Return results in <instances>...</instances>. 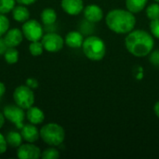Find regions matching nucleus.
I'll return each instance as SVG.
<instances>
[{"label": "nucleus", "instance_id": "nucleus-20", "mask_svg": "<svg viewBox=\"0 0 159 159\" xmlns=\"http://www.w3.org/2000/svg\"><path fill=\"white\" fill-rule=\"evenodd\" d=\"M3 56L5 61L8 64H15L19 61V51L16 48L8 47Z\"/></svg>", "mask_w": 159, "mask_h": 159}, {"label": "nucleus", "instance_id": "nucleus-27", "mask_svg": "<svg viewBox=\"0 0 159 159\" xmlns=\"http://www.w3.org/2000/svg\"><path fill=\"white\" fill-rule=\"evenodd\" d=\"M149 60L150 62L155 65V66H159V50H152L151 53L149 54Z\"/></svg>", "mask_w": 159, "mask_h": 159}, {"label": "nucleus", "instance_id": "nucleus-28", "mask_svg": "<svg viewBox=\"0 0 159 159\" xmlns=\"http://www.w3.org/2000/svg\"><path fill=\"white\" fill-rule=\"evenodd\" d=\"M7 143L6 141V137L0 132V155H3L7 152Z\"/></svg>", "mask_w": 159, "mask_h": 159}, {"label": "nucleus", "instance_id": "nucleus-26", "mask_svg": "<svg viewBox=\"0 0 159 159\" xmlns=\"http://www.w3.org/2000/svg\"><path fill=\"white\" fill-rule=\"evenodd\" d=\"M150 33L156 38L159 39V19L153 20L150 22Z\"/></svg>", "mask_w": 159, "mask_h": 159}, {"label": "nucleus", "instance_id": "nucleus-19", "mask_svg": "<svg viewBox=\"0 0 159 159\" xmlns=\"http://www.w3.org/2000/svg\"><path fill=\"white\" fill-rule=\"evenodd\" d=\"M126 7L132 13H139L144 9L148 0H125Z\"/></svg>", "mask_w": 159, "mask_h": 159}, {"label": "nucleus", "instance_id": "nucleus-25", "mask_svg": "<svg viewBox=\"0 0 159 159\" xmlns=\"http://www.w3.org/2000/svg\"><path fill=\"white\" fill-rule=\"evenodd\" d=\"M9 29V20L4 15L0 14V37L3 36Z\"/></svg>", "mask_w": 159, "mask_h": 159}, {"label": "nucleus", "instance_id": "nucleus-23", "mask_svg": "<svg viewBox=\"0 0 159 159\" xmlns=\"http://www.w3.org/2000/svg\"><path fill=\"white\" fill-rule=\"evenodd\" d=\"M61 157L60 151L56 149L54 146H50L41 153V158L42 159H58Z\"/></svg>", "mask_w": 159, "mask_h": 159}, {"label": "nucleus", "instance_id": "nucleus-34", "mask_svg": "<svg viewBox=\"0 0 159 159\" xmlns=\"http://www.w3.org/2000/svg\"><path fill=\"white\" fill-rule=\"evenodd\" d=\"M154 112H155L156 116L159 118V101L156 102V104L154 106Z\"/></svg>", "mask_w": 159, "mask_h": 159}, {"label": "nucleus", "instance_id": "nucleus-3", "mask_svg": "<svg viewBox=\"0 0 159 159\" xmlns=\"http://www.w3.org/2000/svg\"><path fill=\"white\" fill-rule=\"evenodd\" d=\"M82 49L85 56L93 61H102L106 54V45L104 41L96 35H90L85 38Z\"/></svg>", "mask_w": 159, "mask_h": 159}, {"label": "nucleus", "instance_id": "nucleus-14", "mask_svg": "<svg viewBox=\"0 0 159 159\" xmlns=\"http://www.w3.org/2000/svg\"><path fill=\"white\" fill-rule=\"evenodd\" d=\"M26 119L29 123L34 125H40L45 120V114L44 112L37 106H31L29 109L26 110Z\"/></svg>", "mask_w": 159, "mask_h": 159}, {"label": "nucleus", "instance_id": "nucleus-13", "mask_svg": "<svg viewBox=\"0 0 159 159\" xmlns=\"http://www.w3.org/2000/svg\"><path fill=\"white\" fill-rule=\"evenodd\" d=\"M23 34L22 31L19 28H12L8 29L7 32L4 34V40L7 47L16 48L20 46L23 40Z\"/></svg>", "mask_w": 159, "mask_h": 159}, {"label": "nucleus", "instance_id": "nucleus-8", "mask_svg": "<svg viewBox=\"0 0 159 159\" xmlns=\"http://www.w3.org/2000/svg\"><path fill=\"white\" fill-rule=\"evenodd\" d=\"M44 49L48 52H59L63 48L64 39L56 33H47L41 38Z\"/></svg>", "mask_w": 159, "mask_h": 159}, {"label": "nucleus", "instance_id": "nucleus-17", "mask_svg": "<svg viewBox=\"0 0 159 159\" xmlns=\"http://www.w3.org/2000/svg\"><path fill=\"white\" fill-rule=\"evenodd\" d=\"M40 19L44 25H52L57 20V12L52 7H46L41 11Z\"/></svg>", "mask_w": 159, "mask_h": 159}, {"label": "nucleus", "instance_id": "nucleus-32", "mask_svg": "<svg viewBox=\"0 0 159 159\" xmlns=\"http://www.w3.org/2000/svg\"><path fill=\"white\" fill-rule=\"evenodd\" d=\"M6 90H7V88H6V85L0 81V99L5 95L6 93Z\"/></svg>", "mask_w": 159, "mask_h": 159}, {"label": "nucleus", "instance_id": "nucleus-4", "mask_svg": "<svg viewBox=\"0 0 159 159\" xmlns=\"http://www.w3.org/2000/svg\"><path fill=\"white\" fill-rule=\"evenodd\" d=\"M40 139L48 146L58 147L65 140L64 129L57 123H48L40 129Z\"/></svg>", "mask_w": 159, "mask_h": 159}, {"label": "nucleus", "instance_id": "nucleus-16", "mask_svg": "<svg viewBox=\"0 0 159 159\" xmlns=\"http://www.w3.org/2000/svg\"><path fill=\"white\" fill-rule=\"evenodd\" d=\"M11 13H12L13 19L18 22H25L26 20L30 19V15H31L27 7L23 5L15 6Z\"/></svg>", "mask_w": 159, "mask_h": 159}, {"label": "nucleus", "instance_id": "nucleus-7", "mask_svg": "<svg viewBox=\"0 0 159 159\" xmlns=\"http://www.w3.org/2000/svg\"><path fill=\"white\" fill-rule=\"evenodd\" d=\"M23 36L30 42L40 41L44 35V30L42 24L34 19H29L23 22L21 26Z\"/></svg>", "mask_w": 159, "mask_h": 159}, {"label": "nucleus", "instance_id": "nucleus-9", "mask_svg": "<svg viewBox=\"0 0 159 159\" xmlns=\"http://www.w3.org/2000/svg\"><path fill=\"white\" fill-rule=\"evenodd\" d=\"M41 153L40 148L31 143H22L17 148V157L20 159L41 158Z\"/></svg>", "mask_w": 159, "mask_h": 159}, {"label": "nucleus", "instance_id": "nucleus-21", "mask_svg": "<svg viewBox=\"0 0 159 159\" xmlns=\"http://www.w3.org/2000/svg\"><path fill=\"white\" fill-rule=\"evenodd\" d=\"M44 47H43V44L40 41H34V42H31L30 45H29V51L31 53L32 56L34 57H38L40 55H42V53L44 52Z\"/></svg>", "mask_w": 159, "mask_h": 159}, {"label": "nucleus", "instance_id": "nucleus-33", "mask_svg": "<svg viewBox=\"0 0 159 159\" xmlns=\"http://www.w3.org/2000/svg\"><path fill=\"white\" fill-rule=\"evenodd\" d=\"M5 120H6V118L4 116V114H3V112L0 111V129L3 128V126L5 124Z\"/></svg>", "mask_w": 159, "mask_h": 159}, {"label": "nucleus", "instance_id": "nucleus-1", "mask_svg": "<svg viewBox=\"0 0 159 159\" xmlns=\"http://www.w3.org/2000/svg\"><path fill=\"white\" fill-rule=\"evenodd\" d=\"M155 46V39L151 33L144 30H132L125 38L127 50L137 58L148 56Z\"/></svg>", "mask_w": 159, "mask_h": 159}, {"label": "nucleus", "instance_id": "nucleus-31", "mask_svg": "<svg viewBox=\"0 0 159 159\" xmlns=\"http://www.w3.org/2000/svg\"><path fill=\"white\" fill-rule=\"evenodd\" d=\"M37 0H16V3L19 5H23V6H31L34 4Z\"/></svg>", "mask_w": 159, "mask_h": 159}, {"label": "nucleus", "instance_id": "nucleus-15", "mask_svg": "<svg viewBox=\"0 0 159 159\" xmlns=\"http://www.w3.org/2000/svg\"><path fill=\"white\" fill-rule=\"evenodd\" d=\"M83 42H84V36L80 32L77 31L69 32L64 38V43L71 48H82Z\"/></svg>", "mask_w": 159, "mask_h": 159}, {"label": "nucleus", "instance_id": "nucleus-30", "mask_svg": "<svg viewBox=\"0 0 159 159\" xmlns=\"http://www.w3.org/2000/svg\"><path fill=\"white\" fill-rule=\"evenodd\" d=\"M7 45L6 44L4 38H2V36L0 37V55H4V53L6 52V50L7 49Z\"/></svg>", "mask_w": 159, "mask_h": 159}, {"label": "nucleus", "instance_id": "nucleus-10", "mask_svg": "<svg viewBox=\"0 0 159 159\" xmlns=\"http://www.w3.org/2000/svg\"><path fill=\"white\" fill-rule=\"evenodd\" d=\"M85 19L91 23H96L101 21L103 19V10L102 8L95 4L88 5L83 9Z\"/></svg>", "mask_w": 159, "mask_h": 159}, {"label": "nucleus", "instance_id": "nucleus-5", "mask_svg": "<svg viewBox=\"0 0 159 159\" xmlns=\"http://www.w3.org/2000/svg\"><path fill=\"white\" fill-rule=\"evenodd\" d=\"M13 100L18 106L27 110L34 103V93L28 86L20 85L14 89Z\"/></svg>", "mask_w": 159, "mask_h": 159}, {"label": "nucleus", "instance_id": "nucleus-24", "mask_svg": "<svg viewBox=\"0 0 159 159\" xmlns=\"http://www.w3.org/2000/svg\"><path fill=\"white\" fill-rule=\"evenodd\" d=\"M16 6V0H0V14H7Z\"/></svg>", "mask_w": 159, "mask_h": 159}, {"label": "nucleus", "instance_id": "nucleus-6", "mask_svg": "<svg viewBox=\"0 0 159 159\" xmlns=\"http://www.w3.org/2000/svg\"><path fill=\"white\" fill-rule=\"evenodd\" d=\"M3 114L5 118L11 124H13L18 129H20L23 127L26 114L24 112V109L18 106L16 103L6 105L3 109Z\"/></svg>", "mask_w": 159, "mask_h": 159}, {"label": "nucleus", "instance_id": "nucleus-29", "mask_svg": "<svg viewBox=\"0 0 159 159\" xmlns=\"http://www.w3.org/2000/svg\"><path fill=\"white\" fill-rule=\"evenodd\" d=\"M25 85L31 88L32 89H35L38 88V81L34 77H28L25 81Z\"/></svg>", "mask_w": 159, "mask_h": 159}, {"label": "nucleus", "instance_id": "nucleus-35", "mask_svg": "<svg viewBox=\"0 0 159 159\" xmlns=\"http://www.w3.org/2000/svg\"><path fill=\"white\" fill-rule=\"evenodd\" d=\"M156 2H157V3H159V0H155Z\"/></svg>", "mask_w": 159, "mask_h": 159}, {"label": "nucleus", "instance_id": "nucleus-12", "mask_svg": "<svg viewBox=\"0 0 159 159\" xmlns=\"http://www.w3.org/2000/svg\"><path fill=\"white\" fill-rule=\"evenodd\" d=\"M61 6L62 10L71 16H76L84 9L83 0H61Z\"/></svg>", "mask_w": 159, "mask_h": 159}, {"label": "nucleus", "instance_id": "nucleus-18", "mask_svg": "<svg viewBox=\"0 0 159 159\" xmlns=\"http://www.w3.org/2000/svg\"><path fill=\"white\" fill-rule=\"evenodd\" d=\"M6 141L7 143V146L11 148H18L20 144H22V136L20 132H18L16 130H10L7 133Z\"/></svg>", "mask_w": 159, "mask_h": 159}, {"label": "nucleus", "instance_id": "nucleus-22", "mask_svg": "<svg viewBox=\"0 0 159 159\" xmlns=\"http://www.w3.org/2000/svg\"><path fill=\"white\" fill-rule=\"evenodd\" d=\"M146 16L150 20L159 19V3H153L146 8Z\"/></svg>", "mask_w": 159, "mask_h": 159}, {"label": "nucleus", "instance_id": "nucleus-11", "mask_svg": "<svg viewBox=\"0 0 159 159\" xmlns=\"http://www.w3.org/2000/svg\"><path fill=\"white\" fill-rule=\"evenodd\" d=\"M20 130L23 141H25L26 143H34L40 139V130L36 128V125L31 123L24 124Z\"/></svg>", "mask_w": 159, "mask_h": 159}, {"label": "nucleus", "instance_id": "nucleus-2", "mask_svg": "<svg viewBox=\"0 0 159 159\" xmlns=\"http://www.w3.org/2000/svg\"><path fill=\"white\" fill-rule=\"evenodd\" d=\"M105 22L112 32L118 34H128L134 30L136 18L134 13L128 9L115 8L107 13Z\"/></svg>", "mask_w": 159, "mask_h": 159}]
</instances>
